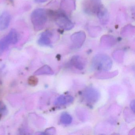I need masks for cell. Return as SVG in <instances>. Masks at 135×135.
I'll use <instances>...</instances> for the list:
<instances>
[{
    "label": "cell",
    "mask_w": 135,
    "mask_h": 135,
    "mask_svg": "<svg viewBox=\"0 0 135 135\" xmlns=\"http://www.w3.org/2000/svg\"><path fill=\"white\" fill-rule=\"evenodd\" d=\"M113 61L107 54H100L95 55L92 59V68L99 71H106L111 69Z\"/></svg>",
    "instance_id": "obj_1"
},
{
    "label": "cell",
    "mask_w": 135,
    "mask_h": 135,
    "mask_svg": "<svg viewBox=\"0 0 135 135\" xmlns=\"http://www.w3.org/2000/svg\"><path fill=\"white\" fill-rule=\"evenodd\" d=\"M31 19L35 30L39 31L45 26L48 20V13L45 9L37 8L31 13Z\"/></svg>",
    "instance_id": "obj_2"
},
{
    "label": "cell",
    "mask_w": 135,
    "mask_h": 135,
    "mask_svg": "<svg viewBox=\"0 0 135 135\" xmlns=\"http://www.w3.org/2000/svg\"><path fill=\"white\" fill-rule=\"evenodd\" d=\"M103 7L101 0H84L83 3L84 11L89 15H97Z\"/></svg>",
    "instance_id": "obj_3"
},
{
    "label": "cell",
    "mask_w": 135,
    "mask_h": 135,
    "mask_svg": "<svg viewBox=\"0 0 135 135\" xmlns=\"http://www.w3.org/2000/svg\"><path fill=\"white\" fill-rule=\"evenodd\" d=\"M18 40V35L16 31L12 30L7 35L0 40V52H3L10 45L16 44Z\"/></svg>",
    "instance_id": "obj_4"
},
{
    "label": "cell",
    "mask_w": 135,
    "mask_h": 135,
    "mask_svg": "<svg viewBox=\"0 0 135 135\" xmlns=\"http://www.w3.org/2000/svg\"><path fill=\"white\" fill-rule=\"evenodd\" d=\"M55 22L57 25L62 30H70L74 27V24L63 12L57 13L55 17Z\"/></svg>",
    "instance_id": "obj_5"
},
{
    "label": "cell",
    "mask_w": 135,
    "mask_h": 135,
    "mask_svg": "<svg viewBox=\"0 0 135 135\" xmlns=\"http://www.w3.org/2000/svg\"><path fill=\"white\" fill-rule=\"evenodd\" d=\"M83 96L85 102L90 104L96 103L99 100L100 94L99 91L93 87H88L84 91Z\"/></svg>",
    "instance_id": "obj_6"
},
{
    "label": "cell",
    "mask_w": 135,
    "mask_h": 135,
    "mask_svg": "<svg viewBox=\"0 0 135 135\" xmlns=\"http://www.w3.org/2000/svg\"><path fill=\"white\" fill-rule=\"evenodd\" d=\"M55 35L51 31H46L41 34L38 40V43L42 46H51Z\"/></svg>",
    "instance_id": "obj_7"
},
{
    "label": "cell",
    "mask_w": 135,
    "mask_h": 135,
    "mask_svg": "<svg viewBox=\"0 0 135 135\" xmlns=\"http://www.w3.org/2000/svg\"><path fill=\"white\" fill-rule=\"evenodd\" d=\"M86 38V33L84 31H80L73 33L71 38L74 45L77 48L82 46Z\"/></svg>",
    "instance_id": "obj_8"
},
{
    "label": "cell",
    "mask_w": 135,
    "mask_h": 135,
    "mask_svg": "<svg viewBox=\"0 0 135 135\" xmlns=\"http://www.w3.org/2000/svg\"><path fill=\"white\" fill-rule=\"evenodd\" d=\"M60 7L62 12L66 15H69L75 9V0H62Z\"/></svg>",
    "instance_id": "obj_9"
},
{
    "label": "cell",
    "mask_w": 135,
    "mask_h": 135,
    "mask_svg": "<svg viewBox=\"0 0 135 135\" xmlns=\"http://www.w3.org/2000/svg\"><path fill=\"white\" fill-rule=\"evenodd\" d=\"M72 66L79 70H83L86 66V61L83 57L78 55L73 56L70 61Z\"/></svg>",
    "instance_id": "obj_10"
},
{
    "label": "cell",
    "mask_w": 135,
    "mask_h": 135,
    "mask_svg": "<svg viewBox=\"0 0 135 135\" xmlns=\"http://www.w3.org/2000/svg\"><path fill=\"white\" fill-rule=\"evenodd\" d=\"M11 16L7 12H4L0 15V31L6 30L10 25Z\"/></svg>",
    "instance_id": "obj_11"
},
{
    "label": "cell",
    "mask_w": 135,
    "mask_h": 135,
    "mask_svg": "<svg viewBox=\"0 0 135 135\" xmlns=\"http://www.w3.org/2000/svg\"><path fill=\"white\" fill-rule=\"evenodd\" d=\"M74 101L72 96L69 95H61L55 100L54 105L56 106H63L72 103Z\"/></svg>",
    "instance_id": "obj_12"
},
{
    "label": "cell",
    "mask_w": 135,
    "mask_h": 135,
    "mask_svg": "<svg viewBox=\"0 0 135 135\" xmlns=\"http://www.w3.org/2000/svg\"><path fill=\"white\" fill-rule=\"evenodd\" d=\"M97 16L102 25H105L107 24L109 21V15L107 10L105 8L103 7Z\"/></svg>",
    "instance_id": "obj_13"
},
{
    "label": "cell",
    "mask_w": 135,
    "mask_h": 135,
    "mask_svg": "<svg viewBox=\"0 0 135 135\" xmlns=\"http://www.w3.org/2000/svg\"><path fill=\"white\" fill-rule=\"evenodd\" d=\"M115 38L113 36L109 35H105L101 39L102 45L104 47H110L115 44Z\"/></svg>",
    "instance_id": "obj_14"
},
{
    "label": "cell",
    "mask_w": 135,
    "mask_h": 135,
    "mask_svg": "<svg viewBox=\"0 0 135 135\" xmlns=\"http://www.w3.org/2000/svg\"><path fill=\"white\" fill-rule=\"evenodd\" d=\"M54 74V72L51 68L49 65H45L37 70L34 74L35 75H52Z\"/></svg>",
    "instance_id": "obj_15"
},
{
    "label": "cell",
    "mask_w": 135,
    "mask_h": 135,
    "mask_svg": "<svg viewBox=\"0 0 135 135\" xmlns=\"http://www.w3.org/2000/svg\"><path fill=\"white\" fill-rule=\"evenodd\" d=\"M118 74L117 71H115L113 72H108L106 71H101L95 74V76L97 79H107L113 78Z\"/></svg>",
    "instance_id": "obj_16"
},
{
    "label": "cell",
    "mask_w": 135,
    "mask_h": 135,
    "mask_svg": "<svg viewBox=\"0 0 135 135\" xmlns=\"http://www.w3.org/2000/svg\"><path fill=\"white\" fill-rule=\"evenodd\" d=\"M72 120L71 116L67 113H63L60 118L61 122L64 124H70L71 123Z\"/></svg>",
    "instance_id": "obj_17"
},
{
    "label": "cell",
    "mask_w": 135,
    "mask_h": 135,
    "mask_svg": "<svg viewBox=\"0 0 135 135\" xmlns=\"http://www.w3.org/2000/svg\"><path fill=\"white\" fill-rule=\"evenodd\" d=\"M88 31L90 36L93 37H96L101 33V27L99 26L90 27L88 29Z\"/></svg>",
    "instance_id": "obj_18"
},
{
    "label": "cell",
    "mask_w": 135,
    "mask_h": 135,
    "mask_svg": "<svg viewBox=\"0 0 135 135\" xmlns=\"http://www.w3.org/2000/svg\"><path fill=\"white\" fill-rule=\"evenodd\" d=\"M134 27H132V26H127L125 27L122 30V33L123 36H128L130 34H132L133 32H134Z\"/></svg>",
    "instance_id": "obj_19"
},
{
    "label": "cell",
    "mask_w": 135,
    "mask_h": 135,
    "mask_svg": "<svg viewBox=\"0 0 135 135\" xmlns=\"http://www.w3.org/2000/svg\"><path fill=\"white\" fill-rule=\"evenodd\" d=\"M38 82V80L37 78L35 76H30L28 79V83L31 86H35L37 84Z\"/></svg>",
    "instance_id": "obj_20"
},
{
    "label": "cell",
    "mask_w": 135,
    "mask_h": 135,
    "mask_svg": "<svg viewBox=\"0 0 135 135\" xmlns=\"http://www.w3.org/2000/svg\"><path fill=\"white\" fill-rule=\"evenodd\" d=\"M56 130L55 128L53 127L49 128L47 129L46 130L45 132L46 133V134H54L56 133Z\"/></svg>",
    "instance_id": "obj_21"
},
{
    "label": "cell",
    "mask_w": 135,
    "mask_h": 135,
    "mask_svg": "<svg viewBox=\"0 0 135 135\" xmlns=\"http://www.w3.org/2000/svg\"><path fill=\"white\" fill-rule=\"evenodd\" d=\"M130 106L132 111L133 112V113H135V101H134V100H132L131 102Z\"/></svg>",
    "instance_id": "obj_22"
},
{
    "label": "cell",
    "mask_w": 135,
    "mask_h": 135,
    "mask_svg": "<svg viewBox=\"0 0 135 135\" xmlns=\"http://www.w3.org/2000/svg\"><path fill=\"white\" fill-rule=\"evenodd\" d=\"M36 1H37L38 2H41H41H45L46 0H36Z\"/></svg>",
    "instance_id": "obj_23"
},
{
    "label": "cell",
    "mask_w": 135,
    "mask_h": 135,
    "mask_svg": "<svg viewBox=\"0 0 135 135\" xmlns=\"http://www.w3.org/2000/svg\"><path fill=\"white\" fill-rule=\"evenodd\" d=\"M1 114H0V119H1Z\"/></svg>",
    "instance_id": "obj_24"
}]
</instances>
